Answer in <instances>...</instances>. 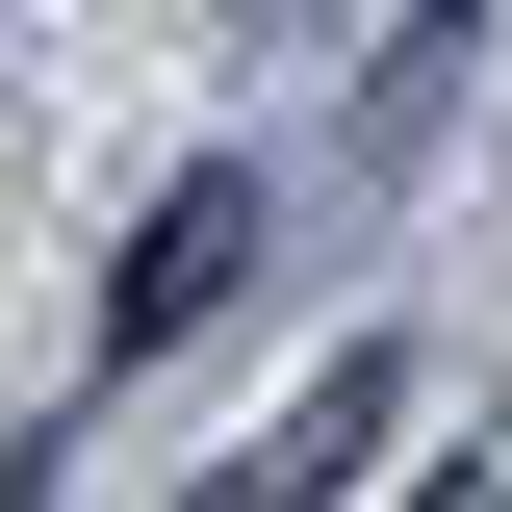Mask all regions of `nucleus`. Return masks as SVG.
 <instances>
[{
  "mask_svg": "<svg viewBox=\"0 0 512 512\" xmlns=\"http://www.w3.org/2000/svg\"><path fill=\"white\" fill-rule=\"evenodd\" d=\"M231 256H256V180H180V205H154V256H128V308H103V333L154 359V333H180L205 282H231Z\"/></svg>",
  "mask_w": 512,
  "mask_h": 512,
  "instance_id": "nucleus-1",
  "label": "nucleus"
}]
</instances>
